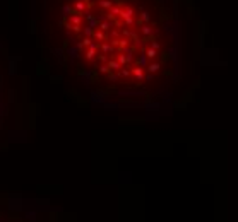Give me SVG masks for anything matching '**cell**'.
Here are the masks:
<instances>
[{"instance_id": "7a4b0ae2", "label": "cell", "mask_w": 238, "mask_h": 222, "mask_svg": "<svg viewBox=\"0 0 238 222\" xmlns=\"http://www.w3.org/2000/svg\"><path fill=\"white\" fill-rule=\"evenodd\" d=\"M0 222H12V220H7V219H0Z\"/></svg>"}, {"instance_id": "6da1fadb", "label": "cell", "mask_w": 238, "mask_h": 222, "mask_svg": "<svg viewBox=\"0 0 238 222\" xmlns=\"http://www.w3.org/2000/svg\"><path fill=\"white\" fill-rule=\"evenodd\" d=\"M65 57L91 82L156 96L178 82L185 21L176 0H65Z\"/></svg>"}]
</instances>
